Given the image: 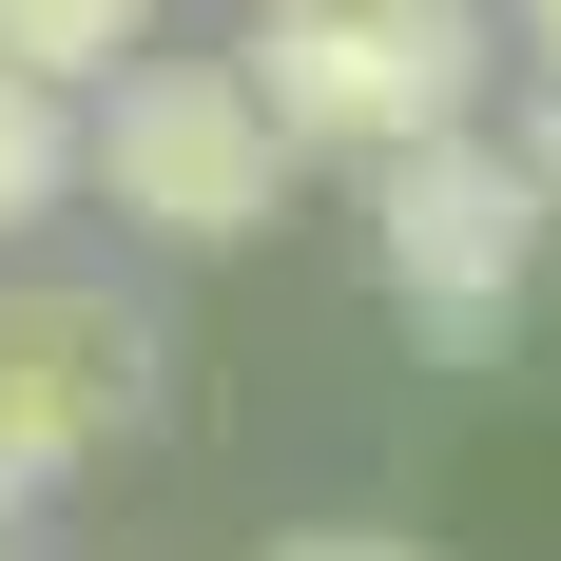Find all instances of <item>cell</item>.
Segmentation results:
<instances>
[{
	"mask_svg": "<svg viewBox=\"0 0 561 561\" xmlns=\"http://www.w3.org/2000/svg\"><path fill=\"white\" fill-rule=\"evenodd\" d=\"M504 58H523V78L561 98V0H523V20H504Z\"/></svg>",
	"mask_w": 561,
	"mask_h": 561,
	"instance_id": "cell-8",
	"label": "cell"
},
{
	"mask_svg": "<svg viewBox=\"0 0 561 561\" xmlns=\"http://www.w3.org/2000/svg\"><path fill=\"white\" fill-rule=\"evenodd\" d=\"M0 542H20V484H0Z\"/></svg>",
	"mask_w": 561,
	"mask_h": 561,
	"instance_id": "cell-10",
	"label": "cell"
},
{
	"mask_svg": "<svg viewBox=\"0 0 561 561\" xmlns=\"http://www.w3.org/2000/svg\"><path fill=\"white\" fill-rule=\"evenodd\" d=\"M136 58H156V0H0V78H20V98H98V78H136Z\"/></svg>",
	"mask_w": 561,
	"mask_h": 561,
	"instance_id": "cell-5",
	"label": "cell"
},
{
	"mask_svg": "<svg viewBox=\"0 0 561 561\" xmlns=\"http://www.w3.org/2000/svg\"><path fill=\"white\" fill-rule=\"evenodd\" d=\"M78 194H116V214L174 232V252H232V232L290 214V136L252 116L232 58H136V78L78 98Z\"/></svg>",
	"mask_w": 561,
	"mask_h": 561,
	"instance_id": "cell-2",
	"label": "cell"
},
{
	"mask_svg": "<svg viewBox=\"0 0 561 561\" xmlns=\"http://www.w3.org/2000/svg\"><path fill=\"white\" fill-rule=\"evenodd\" d=\"M156 407V310L116 272H20L0 290V484H58V465L136 446Z\"/></svg>",
	"mask_w": 561,
	"mask_h": 561,
	"instance_id": "cell-4",
	"label": "cell"
},
{
	"mask_svg": "<svg viewBox=\"0 0 561 561\" xmlns=\"http://www.w3.org/2000/svg\"><path fill=\"white\" fill-rule=\"evenodd\" d=\"M368 252H388L407 330L446 348V368H484V348L523 330V272H542L561 232H542V174H523L484 116H465V136H426V156L368 174Z\"/></svg>",
	"mask_w": 561,
	"mask_h": 561,
	"instance_id": "cell-3",
	"label": "cell"
},
{
	"mask_svg": "<svg viewBox=\"0 0 561 561\" xmlns=\"http://www.w3.org/2000/svg\"><path fill=\"white\" fill-rule=\"evenodd\" d=\"M523 174H542V232H561V98H542V136H504Z\"/></svg>",
	"mask_w": 561,
	"mask_h": 561,
	"instance_id": "cell-9",
	"label": "cell"
},
{
	"mask_svg": "<svg viewBox=\"0 0 561 561\" xmlns=\"http://www.w3.org/2000/svg\"><path fill=\"white\" fill-rule=\"evenodd\" d=\"M58 194H78V116H58V98H20V78H0V232H39Z\"/></svg>",
	"mask_w": 561,
	"mask_h": 561,
	"instance_id": "cell-6",
	"label": "cell"
},
{
	"mask_svg": "<svg viewBox=\"0 0 561 561\" xmlns=\"http://www.w3.org/2000/svg\"><path fill=\"white\" fill-rule=\"evenodd\" d=\"M272 561H426V542H388V523H310V542H272Z\"/></svg>",
	"mask_w": 561,
	"mask_h": 561,
	"instance_id": "cell-7",
	"label": "cell"
},
{
	"mask_svg": "<svg viewBox=\"0 0 561 561\" xmlns=\"http://www.w3.org/2000/svg\"><path fill=\"white\" fill-rule=\"evenodd\" d=\"M232 78H252V116H272L290 156L388 174L426 136H465V98L504 78V20L484 0H252Z\"/></svg>",
	"mask_w": 561,
	"mask_h": 561,
	"instance_id": "cell-1",
	"label": "cell"
}]
</instances>
